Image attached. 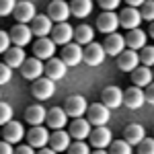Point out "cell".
I'll use <instances>...</instances> for the list:
<instances>
[{
  "label": "cell",
  "mask_w": 154,
  "mask_h": 154,
  "mask_svg": "<svg viewBox=\"0 0 154 154\" xmlns=\"http://www.w3.org/2000/svg\"><path fill=\"white\" fill-rule=\"evenodd\" d=\"M68 154H91V150L84 142H72L68 148Z\"/></svg>",
  "instance_id": "obj_39"
},
{
  "label": "cell",
  "mask_w": 154,
  "mask_h": 154,
  "mask_svg": "<svg viewBox=\"0 0 154 154\" xmlns=\"http://www.w3.org/2000/svg\"><path fill=\"white\" fill-rule=\"evenodd\" d=\"M117 27H119V14L111 11H105L103 14H99L97 19V29L105 35H111V33H117Z\"/></svg>",
  "instance_id": "obj_6"
},
{
  "label": "cell",
  "mask_w": 154,
  "mask_h": 154,
  "mask_svg": "<svg viewBox=\"0 0 154 154\" xmlns=\"http://www.w3.org/2000/svg\"><path fill=\"white\" fill-rule=\"evenodd\" d=\"M25 138H27V142L31 148H45L49 144V131L48 128H43V125H31V130L29 134H25Z\"/></svg>",
  "instance_id": "obj_4"
},
{
  "label": "cell",
  "mask_w": 154,
  "mask_h": 154,
  "mask_svg": "<svg viewBox=\"0 0 154 154\" xmlns=\"http://www.w3.org/2000/svg\"><path fill=\"white\" fill-rule=\"evenodd\" d=\"M144 138H146V131L138 123H131V125H128L123 130V140L130 144V146H140L144 142Z\"/></svg>",
  "instance_id": "obj_26"
},
{
  "label": "cell",
  "mask_w": 154,
  "mask_h": 154,
  "mask_svg": "<svg viewBox=\"0 0 154 154\" xmlns=\"http://www.w3.org/2000/svg\"><path fill=\"white\" fill-rule=\"evenodd\" d=\"M25 51L23 48H17V45H11V48L6 49V54H4V64L8 66V68H21L25 64Z\"/></svg>",
  "instance_id": "obj_27"
},
{
  "label": "cell",
  "mask_w": 154,
  "mask_h": 154,
  "mask_svg": "<svg viewBox=\"0 0 154 154\" xmlns=\"http://www.w3.org/2000/svg\"><path fill=\"white\" fill-rule=\"evenodd\" d=\"M43 68H45V64H43L41 60L27 58V60H25V64L21 66V74H23V78L35 82L37 78H41V76H43Z\"/></svg>",
  "instance_id": "obj_7"
},
{
  "label": "cell",
  "mask_w": 154,
  "mask_h": 154,
  "mask_svg": "<svg viewBox=\"0 0 154 154\" xmlns=\"http://www.w3.org/2000/svg\"><path fill=\"white\" fill-rule=\"evenodd\" d=\"M88 140H91V144L95 146L97 150H105V148H109V144L113 142V140H111V130H109L107 125L95 128V130L91 131Z\"/></svg>",
  "instance_id": "obj_16"
},
{
  "label": "cell",
  "mask_w": 154,
  "mask_h": 154,
  "mask_svg": "<svg viewBox=\"0 0 154 154\" xmlns=\"http://www.w3.org/2000/svg\"><path fill=\"white\" fill-rule=\"evenodd\" d=\"M72 144V138L66 130H54V134H49V148L54 152H68Z\"/></svg>",
  "instance_id": "obj_13"
},
{
  "label": "cell",
  "mask_w": 154,
  "mask_h": 154,
  "mask_svg": "<svg viewBox=\"0 0 154 154\" xmlns=\"http://www.w3.org/2000/svg\"><path fill=\"white\" fill-rule=\"evenodd\" d=\"M148 33H150V37H152V39H154V21H152V23H150V29H148Z\"/></svg>",
  "instance_id": "obj_48"
},
{
  "label": "cell",
  "mask_w": 154,
  "mask_h": 154,
  "mask_svg": "<svg viewBox=\"0 0 154 154\" xmlns=\"http://www.w3.org/2000/svg\"><path fill=\"white\" fill-rule=\"evenodd\" d=\"M64 111H66V115L68 117H84V113L88 111V103H86V99L82 95H72L66 99V103H64Z\"/></svg>",
  "instance_id": "obj_1"
},
{
  "label": "cell",
  "mask_w": 154,
  "mask_h": 154,
  "mask_svg": "<svg viewBox=\"0 0 154 154\" xmlns=\"http://www.w3.org/2000/svg\"><path fill=\"white\" fill-rule=\"evenodd\" d=\"M103 49H105L107 56H113V58L119 56L123 49H128V48H125V37L119 35V33H111V35H107L105 43H103Z\"/></svg>",
  "instance_id": "obj_21"
},
{
  "label": "cell",
  "mask_w": 154,
  "mask_h": 154,
  "mask_svg": "<svg viewBox=\"0 0 154 154\" xmlns=\"http://www.w3.org/2000/svg\"><path fill=\"white\" fill-rule=\"evenodd\" d=\"M11 78H12V68H8V66L2 62V64H0V86H2V84H8Z\"/></svg>",
  "instance_id": "obj_40"
},
{
  "label": "cell",
  "mask_w": 154,
  "mask_h": 154,
  "mask_svg": "<svg viewBox=\"0 0 154 154\" xmlns=\"http://www.w3.org/2000/svg\"><path fill=\"white\" fill-rule=\"evenodd\" d=\"M142 23V14L138 8H134V6H128V8H123V11L119 12V25L121 27H125L128 31L131 29H138Z\"/></svg>",
  "instance_id": "obj_15"
},
{
  "label": "cell",
  "mask_w": 154,
  "mask_h": 154,
  "mask_svg": "<svg viewBox=\"0 0 154 154\" xmlns=\"http://www.w3.org/2000/svg\"><path fill=\"white\" fill-rule=\"evenodd\" d=\"M107 54L105 49H103V45L101 43H88V45H84L82 49V62L84 64H88V66H101L103 62H105Z\"/></svg>",
  "instance_id": "obj_3"
},
{
  "label": "cell",
  "mask_w": 154,
  "mask_h": 154,
  "mask_svg": "<svg viewBox=\"0 0 154 154\" xmlns=\"http://www.w3.org/2000/svg\"><path fill=\"white\" fill-rule=\"evenodd\" d=\"M138 154H154V138H144V142L138 146Z\"/></svg>",
  "instance_id": "obj_38"
},
{
  "label": "cell",
  "mask_w": 154,
  "mask_h": 154,
  "mask_svg": "<svg viewBox=\"0 0 154 154\" xmlns=\"http://www.w3.org/2000/svg\"><path fill=\"white\" fill-rule=\"evenodd\" d=\"M140 14H142V19L146 21H154V0H146L142 4V8H140Z\"/></svg>",
  "instance_id": "obj_36"
},
{
  "label": "cell",
  "mask_w": 154,
  "mask_h": 154,
  "mask_svg": "<svg viewBox=\"0 0 154 154\" xmlns=\"http://www.w3.org/2000/svg\"><path fill=\"white\" fill-rule=\"evenodd\" d=\"M33 56L37 60H51L56 56V43L48 39V37H39L35 43H33Z\"/></svg>",
  "instance_id": "obj_8"
},
{
  "label": "cell",
  "mask_w": 154,
  "mask_h": 154,
  "mask_svg": "<svg viewBox=\"0 0 154 154\" xmlns=\"http://www.w3.org/2000/svg\"><path fill=\"white\" fill-rule=\"evenodd\" d=\"M8 121H12V107L8 103H0V125L4 128Z\"/></svg>",
  "instance_id": "obj_35"
},
{
  "label": "cell",
  "mask_w": 154,
  "mask_h": 154,
  "mask_svg": "<svg viewBox=\"0 0 154 154\" xmlns=\"http://www.w3.org/2000/svg\"><path fill=\"white\" fill-rule=\"evenodd\" d=\"M45 117H48V109L43 105H31L25 111V121L31 125H41L45 121Z\"/></svg>",
  "instance_id": "obj_28"
},
{
  "label": "cell",
  "mask_w": 154,
  "mask_h": 154,
  "mask_svg": "<svg viewBox=\"0 0 154 154\" xmlns=\"http://www.w3.org/2000/svg\"><path fill=\"white\" fill-rule=\"evenodd\" d=\"M111 117V109H107L103 103H95V105H88V111H86V119L91 125L95 128H101V125H107V121Z\"/></svg>",
  "instance_id": "obj_2"
},
{
  "label": "cell",
  "mask_w": 154,
  "mask_h": 154,
  "mask_svg": "<svg viewBox=\"0 0 154 154\" xmlns=\"http://www.w3.org/2000/svg\"><path fill=\"white\" fill-rule=\"evenodd\" d=\"M91 154H109L107 150H95V152H91Z\"/></svg>",
  "instance_id": "obj_49"
},
{
  "label": "cell",
  "mask_w": 154,
  "mask_h": 154,
  "mask_svg": "<svg viewBox=\"0 0 154 154\" xmlns=\"http://www.w3.org/2000/svg\"><path fill=\"white\" fill-rule=\"evenodd\" d=\"M14 6H17L14 0H0V17H8V14H12Z\"/></svg>",
  "instance_id": "obj_37"
},
{
  "label": "cell",
  "mask_w": 154,
  "mask_h": 154,
  "mask_svg": "<svg viewBox=\"0 0 154 154\" xmlns=\"http://www.w3.org/2000/svg\"><path fill=\"white\" fill-rule=\"evenodd\" d=\"M14 154H35V152H33V148H31V146L27 144V146H17Z\"/></svg>",
  "instance_id": "obj_45"
},
{
  "label": "cell",
  "mask_w": 154,
  "mask_h": 154,
  "mask_svg": "<svg viewBox=\"0 0 154 154\" xmlns=\"http://www.w3.org/2000/svg\"><path fill=\"white\" fill-rule=\"evenodd\" d=\"M12 45L11 41V35L6 33V31H0V54H6V49Z\"/></svg>",
  "instance_id": "obj_41"
},
{
  "label": "cell",
  "mask_w": 154,
  "mask_h": 154,
  "mask_svg": "<svg viewBox=\"0 0 154 154\" xmlns=\"http://www.w3.org/2000/svg\"><path fill=\"white\" fill-rule=\"evenodd\" d=\"M144 95H146V103H148V105H154V82H150L146 86Z\"/></svg>",
  "instance_id": "obj_43"
},
{
  "label": "cell",
  "mask_w": 154,
  "mask_h": 154,
  "mask_svg": "<svg viewBox=\"0 0 154 154\" xmlns=\"http://www.w3.org/2000/svg\"><path fill=\"white\" fill-rule=\"evenodd\" d=\"M48 17L56 23H68L70 17V4L66 0H54L48 6Z\"/></svg>",
  "instance_id": "obj_5"
},
{
  "label": "cell",
  "mask_w": 154,
  "mask_h": 154,
  "mask_svg": "<svg viewBox=\"0 0 154 154\" xmlns=\"http://www.w3.org/2000/svg\"><path fill=\"white\" fill-rule=\"evenodd\" d=\"M119 2H121V0H99V6H101L103 11H111L113 12L119 6Z\"/></svg>",
  "instance_id": "obj_42"
},
{
  "label": "cell",
  "mask_w": 154,
  "mask_h": 154,
  "mask_svg": "<svg viewBox=\"0 0 154 154\" xmlns=\"http://www.w3.org/2000/svg\"><path fill=\"white\" fill-rule=\"evenodd\" d=\"M144 45H146V33H144L140 27L128 31V35H125V48L138 51V49H142Z\"/></svg>",
  "instance_id": "obj_29"
},
{
  "label": "cell",
  "mask_w": 154,
  "mask_h": 154,
  "mask_svg": "<svg viewBox=\"0 0 154 154\" xmlns=\"http://www.w3.org/2000/svg\"><path fill=\"white\" fill-rule=\"evenodd\" d=\"M140 66V56L134 49H123L117 56V68L123 72H134Z\"/></svg>",
  "instance_id": "obj_17"
},
{
  "label": "cell",
  "mask_w": 154,
  "mask_h": 154,
  "mask_svg": "<svg viewBox=\"0 0 154 154\" xmlns=\"http://www.w3.org/2000/svg\"><path fill=\"white\" fill-rule=\"evenodd\" d=\"M152 76H154V70H152Z\"/></svg>",
  "instance_id": "obj_50"
},
{
  "label": "cell",
  "mask_w": 154,
  "mask_h": 154,
  "mask_svg": "<svg viewBox=\"0 0 154 154\" xmlns=\"http://www.w3.org/2000/svg\"><path fill=\"white\" fill-rule=\"evenodd\" d=\"M45 121H48V125L51 130H64L66 128V121H68V115H66V111L62 107H54V109L48 111Z\"/></svg>",
  "instance_id": "obj_25"
},
{
  "label": "cell",
  "mask_w": 154,
  "mask_h": 154,
  "mask_svg": "<svg viewBox=\"0 0 154 154\" xmlns=\"http://www.w3.org/2000/svg\"><path fill=\"white\" fill-rule=\"evenodd\" d=\"M91 131H93V128H91L88 119L78 117L70 123V131H68V134H70V138H74L76 142H84V138H88Z\"/></svg>",
  "instance_id": "obj_19"
},
{
  "label": "cell",
  "mask_w": 154,
  "mask_h": 154,
  "mask_svg": "<svg viewBox=\"0 0 154 154\" xmlns=\"http://www.w3.org/2000/svg\"><path fill=\"white\" fill-rule=\"evenodd\" d=\"M109 154H131V146L125 140H115L109 144Z\"/></svg>",
  "instance_id": "obj_34"
},
{
  "label": "cell",
  "mask_w": 154,
  "mask_h": 154,
  "mask_svg": "<svg viewBox=\"0 0 154 154\" xmlns=\"http://www.w3.org/2000/svg\"><path fill=\"white\" fill-rule=\"evenodd\" d=\"M146 103V95H144V91L140 86H131L128 88L125 93H123V105L128 107V109H140V107Z\"/></svg>",
  "instance_id": "obj_20"
},
{
  "label": "cell",
  "mask_w": 154,
  "mask_h": 154,
  "mask_svg": "<svg viewBox=\"0 0 154 154\" xmlns=\"http://www.w3.org/2000/svg\"><path fill=\"white\" fill-rule=\"evenodd\" d=\"M31 33L37 37H48L54 29V21L49 19L48 14H35V19L31 21Z\"/></svg>",
  "instance_id": "obj_18"
},
{
  "label": "cell",
  "mask_w": 154,
  "mask_h": 154,
  "mask_svg": "<svg viewBox=\"0 0 154 154\" xmlns=\"http://www.w3.org/2000/svg\"><path fill=\"white\" fill-rule=\"evenodd\" d=\"M101 103L107 109H117L123 105V91L119 86H107L101 93Z\"/></svg>",
  "instance_id": "obj_9"
},
{
  "label": "cell",
  "mask_w": 154,
  "mask_h": 154,
  "mask_svg": "<svg viewBox=\"0 0 154 154\" xmlns=\"http://www.w3.org/2000/svg\"><path fill=\"white\" fill-rule=\"evenodd\" d=\"M93 39H95V29H93V27H88V25H78V27L74 29V43H78L80 48L93 43Z\"/></svg>",
  "instance_id": "obj_31"
},
{
  "label": "cell",
  "mask_w": 154,
  "mask_h": 154,
  "mask_svg": "<svg viewBox=\"0 0 154 154\" xmlns=\"http://www.w3.org/2000/svg\"><path fill=\"white\" fill-rule=\"evenodd\" d=\"M35 154H58V152H54L51 148H48V146H45V148H41V150H39V152H35Z\"/></svg>",
  "instance_id": "obj_47"
},
{
  "label": "cell",
  "mask_w": 154,
  "mask_h": 154,
  "mask_svg": "<svg viewBox=\"0 0 154 154\" xmlns=\"http://www.w3.org/2000/svg\"><path fill=\"white\" fill-rule=\"evenodd\" d=\"M31 93L39 101H48L49 97H54V93H56V82L49 80V78H37L35 82H33Z\"/></svg>",
  "instance_id": "obj_10"
},
{
  "label": "cell",
  "mask_w": 154,
  "mask_h": 154,
  "mask_svg": "<svg viewBox=\"0 0 154 154\" xmlns=\"http://www.w3.org/2000/svg\"><path fill=\"white\" fill-rule=\"evenodd\" d=\"M51 41L56 45H68L74 41V29L68 23H58L51 29Z\"/></svg>",
  "instance_id": "obj_11"
},
{
  "label": "cell",
  "mask_w": 154,
  "mask_h": 154,
  "mask_svg": "<svg viewBox=\"0 0 154 154\" xmlns=\"http://www.w3.org/2000/svg\"><path fill=\"white\" fill-rule=\"evenodd\" d=\"M0 154H14V148H12V144H8V142H0Z\"/></svg>",
  "instance_id": "obj_44"
},
{
  "label": "cell",
  "mask_w": 154,
  "mask_h": 154,
  "mask_svg": "<svg viewBox=\"0 0 154 154\" xmlns=\"http://www.w3.org/2000/svg\"><path fill=\"white\" fill-rule=\"evenodd\" d=\"M66 72H68V66L62 62L60 58H51L45 62V68H43V74H45V78L49 80H62L64 76H66Z\"/></svg>",
  "instance_id": "obj_12"
},
{
  "label": "cell",
  "mask_w": 154,
  "mask_h": 154,
  "mask_svg": "<svg viewBox=\"0 0 154 154\" xmlns=\"http://www.w3.org/2000/svg\"><path fill=\"white\" fill-rule=\"evenodd\" d=\"M140 64L142 66H154V45H144L142 49H140Z\"/></svg>",
  "instance_id": "obj_33"
},
{
  "label": "cell",
  "mask_w": 154,
  "mask_h": 154,
  "mask_svg": "<svg viewBox=\"0 0 154 154\" xmlns=\"http://www.w3.org/2000/svg\"><path fill=\"white\" fill-rule=\"evenodd\" d=\"M12 14H14V19L19 21V23H31L33 19H35V4L33 2H27V0H23V2H17V6H14V11H12Z\"/></svg>",
  "instance_id": "obj_23"
},
{
  "label": "cell",
  "mask_w": 154,
  "mask_h": 154,
  "mask_svg": "<svg viewBox=\"0 0 154 154\" xmlns=\"http://www.w3.org/2000/svg\"><path fill=\"white\" fill-rule=\"evenodd\" d=\"M62 62L70 68V66H78L80 62H82V48L78 45V43H68V45H64L62 49Z\"/></svg>",
  "instance_id": "obj_22"
},
{
  "label": "cell",
  "mask_w": 154,
  "mask_h": 154,
  "mask_svg": "<svg viewBox=\"0 0 154 154\" xmlns=\"http://www.w3.org/2000/svg\"><path fill=\"white\" fill-rule=\"evenodd\" d=\"M2 138H4V142H8V144H19L25 138L23 123H19V121H8V123L4 125V130H2Z\"/></svg>",
  "instance_id": "obj_24"
},
{
  "label": "cell",
  "mask_w": 154,
  "mask_h": 154,
  "mask_svg": "<svg viewBox=\"0 0 154 154\" xmlns=\"http://www.w3.org/2000/svg\"><path fill=\"white\" fill-rule=\"evenodd\" d=\"M152 70L148 68V66H138L136 70L131 72V82L134 86H140V88H146L148 84L152 82Z\"/></svg>",
  "instance_id": "obj_30"
},
{
  "label": "cell",
  "mask_w": 154,
  "mask_h": 154,
  "mask_svg": "<svg viewBox=\"0 0 154 154\" xmlns=\"http://www.w3.org/2000/svg\"><path fill=\"white\" fill-rule=\"evenodd\" d=\"M128 2V6H134V8H138V6H142L146 0H125Z\"/></svg>",
  "instance_id": "obj_46"
},
{
  "label": "cell",
  "mask_w": 154,
  "mask_h": 154,
  "mask_svg": "<svg viewBox=\"0 0 154 154\" xmlns=\"http://www.w3.org/2000/svg\"><path fill=\"white\" fill-rule=\"evenodd\" d=\"M93 12V0H72L70 2V14L76 19H84Z\"/></svg>",
  "instance_id": "obj_32"
},
{
  "label": "cell",
  "mask_w": 154,
  "mask_h": 154,
  "mask_svg": "<svg viewBox=\"0 0 154 154\" xmlns=\"http://www.w3.org/2000/svg\"><path fill=\"white\" fill-rule=\"evenodd\" d=\"M11 41H12V45H17V48H25L29 41H31V37H33V33H31V27L29 25H25V23H19V25H14L11 29Z\"/></svg>",
  "instance_id": "obj_14"
}]
</instances>
